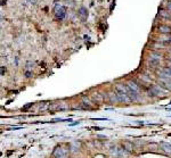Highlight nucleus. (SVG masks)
I'll use <instances>...</instances> for the list:
<instances>
[{"instance_id":"f03ea898","label":"nucleus","mask_w":171,"mask_h":158,"mask_svg":"<svg viewBox=\"0 0 171 158\" xmlns=\"http://www.w3.org/2000/svg\"><path fill=\"white\" fill-rule=\"evenodd\" d=\"M66 154H67V149L65 147H63V146H59L54 150L53 156L55 158H65Z\"/></svg>"},{"instance_id":"7ed1b4c3","label":"nucleus","mask_w":171,"mask_h":158,"mask_svg":"<svg viewBox=\"0 0 171 158\" xmlns=\"http://www.w3.org/2000/svg\"><path fill=\"white\" fill-rule=\"evenodd\" d=\"M69 106L65 102H57V104H50L49 106V112H56V110H65L67 109Z\"/></svg>"},{"instance_id":"6e6552de","label":"nucleus","mask_w":171,"mask_h":158,"mask_svg":"<svg viewBox=\"0 0 171 158\" xmlns=\"http://www.w3.org/2000/svg\"><path fill=\"white\" fill-rule=\"evenodd\" d=\"M160 82H161V84H162L166 89L171 90V81H169V79H168V80H161Z\"/></svg>"},{"instance_id":"1a4fd4ad","label":"nucleus","mask_w":171,"mask_h":158,"mask_svg":"<svg viewBox=\"0 0 171 158\" xmlns=\"http://www.w3.org/2000/svg\"><path fill=\"white\" fill-rule=\"evenodd\" d=\"M159 31L162 32V33H170L171 28L170 26H167V25H160L159 26Z\"/></svg>"},{"instance_id":"423d86ee","label":"nucleus","mask_w":171,"mask_h":158,"mask_svg":"<svg viewBox=\"0 0 171 158\" xmlns=\"http://www.w3.org/2000/svg\"><path fill=\"white\" fill-rule=\"evenodd\" d=\"M160 147L163 151L168 153V154H171V145L170 143H167V142H161L160 143Z\"/></svg>"},{"instance_id":"f8f14e48","label":"nucleus","mask_w":171,"mask_h":158,"mask_svg":"<svg viewBox=\"0 0 171 158\" xmlns=\"http://www.w3.org/2000/svg\"><path fill=\"white\" fill-rule=\"evenodd\" d=\"M92 98H94V100L96 102H102L103 101V97L99 95V93H95V95H92Z\"/></svg>"},{"instance_id":"0eeeda50","label":"nucleus","mask_w":171,"mask_h":158,"mask_svg":"<svg viewBox=\"0 0 171 158\" xmlns=\"http://www.w3.org/2000/svg\"><path fill=\"white\" fill-rule=\"evenodd\" d=\"M109 100L111 101V102H117L119 101V98H117V95H116V92H110L109 95Z\"/></svg>"},{"instance_id":"9d476101","label":"nucleus","mask_w":171,"mask_h":158,"mask_svg":"<svg viewBox=\"0 0 171 158\" xmlns=\"http://www.w3.org/2000/svg\"><path fill=\"white\" fill-rule=\"evenodd\" d=\"M123 149H126V150H128V151H132V143H130V142H128V141H124L123 142Z\"/></svg>"},{"instance_id":"20e7f679","label":"nucleus","mask_w":171,"mask_h":158,"mask_svg":"<svg viewBox=\"0 0 171 158\" xmlns=\"http://www.w3.org/2000/svg\"><path fill=\"white\" fill-rule=\"evenodd\" d=\"M65 11H66V9H65L63 6H57L56 9H55L56 17L58 19H63V18L65 17Z\"/></svg>"},{"instance_id":"9b49d317","label":"nucleus","mask_w":171,"mask_h":158,"mask_svg":"<svg viewBox=\"0 0 171 158\" xmlns=\"http://www.w3.org/2000/svg\"><path fill=\"white\" fill-rule=\"evenodd\" d=\"M128 87L130 88V89H132L134 91H136V92H139V87L135 83V82H129L128 83Z\"/></svg>"},{"instance_id":"ddd939ff","label":"nucleus","mask_w":171,"mask_h":158,"mask_svg":"<svg viewBox=\"0 0 171 158\" xmlns=\"http://www.w3.org/2000/svg\"><path fill=\"white\" fill-rule=\"evenodd\" d=\"M163 41H166V42H168V43H171V35H169L167 39H163Z\"/></svg>"},{"instance_id":"f257e3e1","label":"nucleus","mask_w":171,"mask_h":158,"mask_svg":"<svg viewBox=\"0 0 171 158\" xmlns=\"http://www.w3.org/2000/svg\"><path fill=\"white\" fill-rule=\"evenodd\" d=\"M115 92H116V95H117L119 101H123V102H129V101H131V99L129 98L128 92H127V85L116 84V85H115Z\"/></svg>"},{"instance_id":"39448f33","label":"nucleus","mask_w":171,"mask_h":158,"mask_svg":"<svg viewBox=\"0 0 171 158\" xmlns=\"http://www.w3.org/2000/svg\"><path fill=\"white\" fill-rule=\"evenodd\" d=\"M161 55H159V54H151V56H149V62L152 64H157L160 61H161Z\"/></svg>"}]
</instances>
